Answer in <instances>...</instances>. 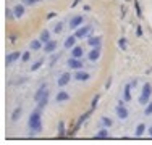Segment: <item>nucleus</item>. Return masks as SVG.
Wrapping results in <instances>:
<instances>
[{
	"instance_id": "19",
	"label": "nucleus",
	"mask_w": 152,
	"mask_h": 145,
	"mask_svg": "<svg viewBox=\"0 0 152 145\" xmlns=\"http://www.w3.org/2000/svg\"><path fill=\"white\" fill-rule=\"evenodd\" d=\"M39 39L42 40V44H47L49 40H52V39H50V32L47 31V29H44V31L41 32V36H39Z\"/></svg>"
},
{
	"instance_id": "7",
	"label": "nucleus",
	"mask_w": 152,
	"mask_h": 145,
	"mask_svg": "<svg viewBox=\"0 0 152 145\" xmlns=\"http://www.w3.org/2000/svg\"><path fill=\"white\" fill-rule=\"evenodd\" d=\"M82 21H84V18H82L81 15L73 16V18H71V21H70V28H71V29H78L79 26L82 24Z\"/></svg>"
},
{
	"instance_id": "38",
	"label": "nucleus",
	"mask_w": 152,
	"mask_h": 145,
	"mask_svg": "<svg viewBox=\"0 0 152 145\" xmlns=\"http://www.w3.org/2000/svg\"><path fill=\"white\" fill-rule=\"evenodd\" d=\"M7 18H8V20H12V18H13V15H12V12H10V10H7Z\"/></svg>"
},
{
	"instance_id": "12",
	"label": "nucleus",
	"mask_w": 152,
	"mask_h": 145,
	"mask_svg": "<svg viewBox=\"0 0 152 145\" xmlns=\"http://www.w3.org/2000/svg\"><path fill=\"white\" fill-rule=\"evenodd\" d=\"M87 44H89L91 47H100V44H102V37L100 36L89 37V39H87Z\"/></svg>"
},
{
	"instance_id": "17",
	"label": "nucleus",
	"mask_w": 152,
	"mask_h": 145,
	"mask_svg": "<svg viewBox=\"0 0 152 145\" xmlns=\"http://www.w3.org/2000/svg\"><path fill=\"white\" fill-rule=\"evenodd\" d=\"M82 47H79V45H74L73 47V50H71V55L74 56V58H81L82 56Z\"/></svg>"
},
{
	"instance_id": "21",
	"label": "nucleus",
	"mask_w": 152,
	"mask_h": 145,
	"mask_svg": "<svg viewBox=\"0 0 152 145\" xmlns=\"http://www.w3.org/2000/svg\"><path fill=\"white\" fill-rule=\"evenodd\" d=\"M21 113H23V108H21V106H18V108L12 113V119L13 121H18L21 118Z\"/></svg>"
},
{
	"instance_id": "29",
	"label": "nucleus",
	"mask_w": 152,
	"mask_h": 145,
	"mask_svg": "<svg viewBox=\"0 0 152 145\" xmlns=\"http://www.w3.org/2000/svg\"><path fill=\"white\" fill-rule=\"evenodd\" d=\"M29 58H31V53H29V52H25L23 55H21V60H23V63H28Z\"/></svg>"
},
{
	"instance_id": "35",
	"label": "nucleus",
	"mask_w": 152,
	"mask_h": 145,
	"mask_svg": "<svg viewBox=\"0 0 152 145\" xmlns=\"http://www.w3.org/2000/svg\"><path fill=\"white\" fill-rule=\"evenodd\" d=\"M55 15H57V13H55V12H50L49 15H47V20H52V18H54Z\"/></svg>"
},
{
	"instance_id": "10",
	"label": "nucleus",
	"mask_w": 152,
	"mask_h": 145,
	"mask_svg": "<svg viewBox=\"0 0 152 145\" xmlns=\"http://www.w3.org/2000/svg\"><path fill=\"white\" fill-rule=\"evenodd\" d=\"M100 53H102L100 47H92V50H91V53H89V60L91 61H97L99 58H100Z\"/></svg>"
},
{
	"instance_id": "8",
	"label": "nucleus",
	"mask_w": 152,
	"mask_h": 145,
	"mask_svg": "<svg viewBox=\"0 0 152 145\" xmlns=\"http://www.w3.org/2000/svg\"><path fill=\"white\" fill-rule=\"evenodd\" d=\"M71 81V74L70 72H63L62 76L58 77V81H57V84H58V87H65L68 82Z\"/></svg>"
},
{
	"instance_id": "27",
	"label": "nucleus",
	"mask_w": 152,
	"mask_h": 145,
	"mask_svg": "<svg viewBox=\"0 0 152 145\" xmlns=\"http://www.w3.org/2000/svg\"><path fill=\"white\" fill-rule=\"evenodd\" d=\"M102 124L105 126V127H112V124H113V121H112L108 116H104V118H102Z\"/></svg>"
},
{
	"instance_id": "16",
	"label": "nucleus",
	"mask_w": 152,
	"mask_h": 145,
	"mask_svg": "<svg viewBox=\"0 0 152 145\" xmlns=\"http://www.w3.org/2000/svg\"><path fill=\"white\" fill-rule=\"evenodd\" d=\"M76 39H78L76 36L66 37V40H65V48H73V47H74V44H76Z\"/></svg>"
},
{
	"instance_id": "32",
	"label": "nucleus",
	"mask_w": 152,
	"mask_h": 145,
	"mask_svg": "<svg viewBox=\"0 0 152 145\" xmlns=\"http://www.w3.org/2000/svg\"><path fill=\"white\" fill-rule=\"evenodd\" d=\"M134 7H136V15H138V16H142V13H141V7H139V2H138V0H134Z\"/></svg>"
},
{
	"instance_id": "26",
	"label": "nucleus",
	"mask_w": 152,
	"mask_h": 145,
	"mask_svg": "<svg viewBox=\"0 0 152 145\" xmlns=\"http://www.w3.org/2000/svg\"><path fill=\"white\" fill-rule=\"evenodd\" d=\"M108 127H105V129H100L97 132V137H100V139H107L108 137V131H107Z\"/></svg>"
},
{
	"instance_id": "15",
	"label": "nucleus",
	"mask_w": 152,
	"mask_h": 145,
	"mask_svg": "<svg viewBox=\"0 0 152 145\" xmlns=\"http://www.w3.org/2000/svg\"><path fill=\"white\" fill-rule=\"evenodd\" d=\"M89 77H91V76H89V72L79 71V69H78V72L74 74V79H76V81H87Z\"/></svg>"
},
{
	"instance_id": "18",
	"label": "nucleus",
	"mask_w": 152,
	"mask_h": 145,
	"mask_svg": "<svg viewBox=\"0 0 152 145\" xmlns=\"http://www.w3.org/2000/svg\"><path fill=\"white\" fill-rule=\"evenodd\" d=\"M131 85H130V82H128L126 85H125V90H123V97H125V102H130L131 100V92H130V90H131Z\"/></svg>"
},
{
	"instance_id": "5",
	"label": "nucleus",
	"mask_w": 152,
	"mask_h": 145,
	"mask_svg": "<svg viewBox=\"0 0 152 145\" xmlns=\"http://www.w3.org/2000/svg\"><path fill=\"white\" fill-rule=\"evenodd\" d=\"M45 95H49V90H47V84H42L41 87L37 89V92L34 94V100L39 102L42 97H45Z\"/></svg>"
},
{
	"instance_id": "34",
	"label": "nucleus",
	"mask_w": 152,
	"mask_h": 145,
	"mask_svg": "<svg viewBox=\"0 0 152 145\" xmlns=\"http://www.w3.org/2000/svg\"><path fill=\"white\" fill-rule=\"evenodd\" d=\"M146 115H147V116H151L152 115V102H149L147 106H146Z\"/></svg>"
},
{
	"instance_id": "37",
	"label": "nucleus",
	"mask_w": 152,
	"mask_h": 145,
	"mask_svg": "<svg viewBox=\"0 0 152 145\" xmlns=\"http://www.w3.org/2000/svg\"><path fill=\"white\" fill-rule=\"evenodd\" d=\"M136 34H138V36H142V29H141V26H138V29H136Z\"/></svg>"
},
{
	"instance_id": "25",
	"label": "nucleus",
	"mask_w": 152,
	"mask_h": 145,
	"mask_svg": "<svg viewBox=\"0 0 152 145\" xmlns=\"http://www.w3.org/2000/svg\"><path fill=\"white\" fill-rule=\"evenodd\" d=\"M49 103V95H45V97H42L41 100L37 102V106H39V108H44L45 105Z\"/></svg>"
},
{
	"instance_id": "9",
	"label": "nucleus",
	"mask_w": 152,
	"mask_h": 145,
	"mask_svg": "<svg viewBox=\"0 0 152 145\" xmlns=\"http://www.w3.org/2000/svg\"><path fill=\"white\" fill-rule=\"evenodd\" d=\"M20 56H21V52H12L7 55V66H10V64H13L16 60H20Z\"/></svg>"
},
{
	"instance_id": "13",
	"label": "nucleus",
	"mask_w": 152,
	"mask_h": 145,
	"mask_svg": "<svg viewBox=\"0 0 152 145\" xmlns=\"http://www.w3.org/2000/svg\"><path fill=\"white\" fill-rule=\"evenodd\" d=\"M55 100H57L58 103H62V102H68V100H70V95H68L65 90H60V92L57 94V97H55Z\"/></svg>"
},
{
	"instance_id": "2",
	"label": "nucleus",
	"mask_w": 152,
	"mask_h": 145,
	"mask_svg": "<svg viewBox=\"0 0 152 145\" xmlns=\"http://www.w3.org/2000/svg\"><path fill=\"white\" fill-rule=\"evenodd\" d=\"M151 94H152V85L149 84V82H146L144 87H142V92H141V95H139V103L142 105V106L149 103V97H151Z\"/></svg>"
},
{
	"instance_id": "3",
	"label": "nucleus",
	"mask_w": 152,
	"mask_h": 145,
	"mask_svg": "<svg viewBox=\"0 0 152 145\" xmlns=\"http://www.w3.org/2000/svg\"><path fill=\"white\" fill-rule=\"evenodd\" d=\"M117 115H118V118H121V119H126L128 118V110L125 108V102H121L120 100L118 102V106H117Z\"/></svg>"
},
{
	"instance_id": "28",
	"label": "nucleus",
	"mask_w": 152,
	"mask_h": 145,
	"mask_svg": "<svg viewBox=\"0 0 152 145\" xmlns=\"http://www.w3.org/2000/svg\"><path fill=\"white\" fill-rule=\"evenodd\" d=\"M42 63H44V60H37L36 61V63H34L33 64V66H31V71H37V69H39V68H41V66H42Z\"/></svg>"
},
{
	"instance_id": "14",
	"label": "nucleus",
	"mask_w": 152,
	"mask_h": 145,
	"mask_svg": "<svg viewBox=\"0 0 152 145\" xmlns=\"http://www.w3.org/2000/svg\"><path fill=\"white\" fill-rule=\"evenodd\" d=\"M13 12H15V16H16V18H21V16L25 15V3H18V5H15Z\"/></svg>"
},
{
	"instance_id": "24",
	"label": "nucleus",
	"mask_w": 152,
	"mask_h": 145,
	"mask_svg": "<svg viewBox=\"0 0 152 145\" xmlns=\"http://www.w3.org/2000/svg\"><path fill=\"white\" fill-rule=\"evenodd\" d=\"M144 131H146V126H144V123H141V124H138V127H136V136L141 137L144 134Z\"/></svg>"
},
{
	"instance_id": "40",
	"label": "nucleus",
	"mask_w": 152,
	"mask_h": 145,
	"mask_svg": "<svg viewBox=\"0 0 152 145\" xmlns=\"http://www.w3.org/2000/svg\"><path fill=\"white\" fill-rule=\"evenodd\" d=\"M78 2H79V0H74V2H73V5H71V7H76V5H78Z\"/></svg>"
},
{
	"instance_id": "11",
	"label": "nucleus",
	"mask_w": 152,
	"mask_h": 145,
	"mask_svg": "<svg viewBox=\"0 0 152 145\" xmlns=\"http://www.w3.org/2000/svg\"><path fill=\"white\" fill-rule=\"evenodd\" d=\"M55 48H57V40H49V42L44 45V52L52 53V52H55Z\"/></svg>"
},
{
	"instance_id": "1",
	"label": "nucleus",
	"mask_w": 152,
	"mask_h": 145,
	"mask_svg": "<svg viewBox=\"0 0 152 145\" xmlns=\"http://www.w3.org/2000/svg\"><path fill=\"white\" fill-rule=\"evenodd\" d=\"M41 116H42V108L37 106L31 115H29V119H28V127L31 129V134H37L42 131V121H41Z\"/></svg>"
},
{
	"instance_id": "6",
	"label": "nucleus",
	"mask_w": 152,
	"mask_h": 145,
	"mask_svg": "<svg viewBox=\"0 0 152 145\" xmlns=\"http://www.w3.org/2000/svg\"><path fill=\"white\" fill-rule=\"evenodd\" d=\"M91 31H92V26H82V28H78V29H76L74 36L78 37V39H82V37H86Z\"/></svg>"
},
{
	"instance_id": "20",
	"label": "nucleus",
	"mask_w": 152,
	"mask_h": 145,
	"mask_svg": "<svg viewBox=\"0 0 152 145\" xmlns=\"http://www.w3.org/2000/svg\"><path fill=\"white\" fill-rule=\"evenodd\" d=\"M29 47H31V50H39V48L42 47V40L41 39H34L31 44H29Z\"/></svg>"
},
{
	"instance_id": "23",
	"label": "nucleus",
	"mask_w": 152,
	"mask_h": 145,
	"mask_svg": "<svg viewBox=\"0 0 152 145\" xmlns=\"http://www.w3.org/2000/svg\"><path fill=\"white\" fill-rule=\"evenodd\" d=\"M58 136H60V137H65V136H66L65 123H63V121H60V123H58Z\"/></svg>"
},
{
	"instance_id": "30",
	"label": "nucleus",
	"mask_w": 152,
	"mask_h": 145,
	"mask_svg": "<svg viewBox=\"0 0 152 145\" xmlns=\"http://www.w3.org/2000/svg\"><path fill=\"white\" fill-rule=\"evenodd\" d=\"M100 100V95H95L94 100H92V103H91V110H95V106H97V102Z\"/></svg>"
},
{
	"instance_id": "33",
	"label": "nucleus",
	"mask_w": 152,
	"mask_h": 145,
	"mask_svg": "<svg viewBox=\"0 0 152 145\" xmlns=\"http://www.w3.org/2000/svg\"><path fill=\"white\" fill-rule=\"evenodd\" d=\"M118 45L121 50H126V39H120L118 40Z\"/></svg>"
},
{
	"instance_id": "22",
	"label": "nucleus",
	"mask_w": 152,
	"mask_h": 145,
	"mask_svg": "<svg viewBox=\"0 0 152 145\" xmlns=\"http://www.w3.org/2000/svg\"><path fill=\"white\" fill-rule=\"evenodd\" d=\"M63 28H65V23H63V21H58L54 28V34H60V32L63 31Z\"/></svg>"
},
{
	"instance_id": "31",
	"label": "nucleus",
	"mask_w": 152,
	"mask_h": 145,
	"mask_svg": "<svg viewBox=\"0 0 152 145\" xmlns=\"http://www.w3.org/2000/svg\"><path fill=\"white\" fill-rule=\"evenodd\" d=\"M37 2H41V0H23V3L28 5V7H33V5H36Z\"/></svg>"
},
{
	"instance_id": "39",
	"label": "nucleus",
	"mask_w": 152,
	"mask_h": 145,
	"mask_svg": "<svg viewBox=\"0 0 152 145\" xmlns=\"http://www.w3.org/2000/svg\"><path fill=\"white\" fill-rule=\"evenodd\" d=\"M57 60H58V55H55L54 58H52V64H54V63H55V61H57Z\"/></svg>"
},
{
	"instance_id": "41",
	"label": "nucleus",
	"mask_w": 152,
	"mask_h": 145,
	"mask_svg": "<svg viewBox=\"0 0 152 145\" xmlns=\"http://www.w3.org/2000/svg\"><path fill=\"white\" fill-rule=\"evenodd\" d=\"M149 134H151V137H152V126H151V129H149Z\"/></svg>"
},
{
	"instance_id": "4",
	"label": "nucleus",
	"mask_w": 152,
	"mask_h": 145,
	"mask_svg": "<svg viewBox=\"0 0 152 145\" xmlns=\"http://www.w3.org/2000/svg\"><path fill=\"white\" fill-rule=\"evenodd\" d=\"M66 64H68V66H70L71 69H81L84 63L81 61V58H74V56H71L70 60L66 61Z\"/></svg>"
},
{
	"instance_id": "36",
	"label": "nucleus",
	"mask_w": 152,
	"mask_h": 145,
	"mask_svg": "<svg viewBox=\"0 0 152 145\" xmlns=\"http://www.w3.org/2000/svg\"><path fill=\"white\" fill-rule=\"evenodd\" d=\"M130 85H131V87H136V85H138V79H133L131 82H130Z\"/></svg>"
}]
</instances>
